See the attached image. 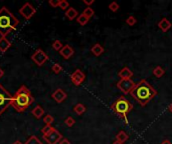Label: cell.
I'll use <instances>...</instances> for the list:
<instances>
[{
  "instance_id": "1",
  "label": "cell",
  "mask_w": 172,
  "mask_h": 144,
  "mask_svg": "<svg viewBox=\"0 0 172 144\" xmlns=\"http://www.w3.org/2000/svg\"><path fill=\"white\" fill-rule=\"evenodd\" d=\"M131 94L141 105L145 106L153 97L156 96L157 92L153 89V87L146 80H142L137 85H135Z\"/></svg>"
},
{
  "instance_id": "2",
  "label": "cell",
  "mask_w": 172,
  "mask_h": 144,
  "mask_svg": "<svg viewBox=\"0 0 172 144\" xmlns=\"http://www.w3.org/2000/svg\"><path fill=\"white\" fill-rule=\"evenodd\" d=\"M33 101H34V98L32 97L30 91L26 88V86L22 85L13 96L11 106L17 112H23L33 103Z\"/></svg>"
},
{
  "instance_id": "3",
  "label": "cell",
  "mask_w": 172,
  "mask_h": 144,
  "mask_svg": "<svg viewBox=\"0 0 172 144\" xmlns=\"http://www.w3.org/2000/svg\"><path fill=\"white\" fill-rule=\"evenodd\" d=\"M19 24L17 19L6 7L0 9V34L2 37H5L12 30H15Z\"/></svg>"
},
{
  "instance_id": "4",
  "label": "cell",
  "mask_w": 172,
  "mask_h": 144,
  "mask_svg": "<svg viewBox=\"0 0 172 144\" xmlns=\"http://www.w3.org/2000/svg\"><path fill=\"white\" fill-rule=\"evenodd\" d=\"M132 108L133 107L131 103L127 99H125L124 97H119L113 104V110L115 111V113L120 115L127 124H128V114L132 110Z\"/></svg>"
},
{
  "instance_id": "5",
  "label": "cell",
  "mask_w": 172,
  "mask_h": 144,
  "mask_svg": "<svg viewBox=\"0 0 172 144\" xmlns=\"http://www.w3.org/2000/svg\"><path fill=\"white\" fill-rule=\"evenodd\" d=\"M13 96L0 84V115L12 103Z\"/></svg>"
},
{
  "instance_id": "6",
  "label": "cell",
  "mask_w": 172,
  "mask_h": 144,
  "mask_svg": "<svg viewBox=\"0 0 172 144\" xmlns=\"http://www.w3.org/2000/svg\"><path fill=\"white\" fill-rule=\"evenodd\" d=\"M43 138L47 144H57L63 139V136L55 128H53V129L51 132H48L47 134L43 135Z\"/></svg>"
},
{
  "instance_id": "7",
  "label": "cell",
  "mask_w": 172,
  "mask_h": 144,
  "mask_svg": "<svg viewBox=\"0 0 172 144\" xmlns=\"http://www.w3.org/2000/svg\"><path fill=\"white\" fill-rule=\"evenodd\" d=\"M31 59L36 65L43 66V64L48 60V56L47 55V53H45L43 50H41V49H36L35 52H34L31 56Z\"/></svg>"
},
{
  "instance_id": "8",
  "label": "cell",
  "mask_w": 172,
  "mask_h": 144,
  "mask_svg": "<svg viewBox=\"0 0 172 144\" xmlns=\"http://www.w3.org/2000/svg\"><path fill=\"white\" fill-rule=\"evenodd\" d=\"M117 87L123 93L128 94L131 93L132 90L135 87V83L132 81V79H121V80L117 83Z\"/></svg>"
},
{
  "instance_id": "9",
  "label": "cell",
  "mask_w": 172,
  "mask_h": 144,
  "mask_svg": "<svg viewBox=\"0 0 172 144\" xmlns=\"http://www.w3.org/2000/svg\"><path fill=\"white\" fill-rule=\"evenodd\" d=\"M19 13L23 16L25 19H30L34 14L36 13V9L30 4V3L26 2L25 4L19 9Z\"/></svg>"
},
{
  "instance_id": "10",
  "label": "cell",
  "mask_w": 172,
  "mask_h": 144,
  "mask_svg": "<svg viewBox=\"0 0 172 144\" xmlns=\"http://www.w3.org/2000/svg\"><path fill=\"white\" fill-rule=\"evenodd\" d=\"M85 79H86V75L81 69H76L71 75V80L76 86L81 85L85 81Z\"/></svg>"
},
{
  "instance_id": "11",
  "label": "cell",
  "mask_w": 172,
  "mask_h": 144,
  "mask_svg": "<svg viewBox=\"0 0 172 144\" xmlns=\"http://www.w3.org/2000/svg\"><path fill=\"white\" fill-rule=\"evenodd\" d=\"M52 98L53 100H55V102H57V103H62V102H63L64 100L67 99V93L63 91V89H56L55 92L52 93Z\"/></svg>"
},
{
  "instance_id": "12",
  "label": "cell",
  "mask_w": 172,
  "mask_h": 144,
  "mask_svg": "<svg viewBox=\"0 0 172 144\" xmlns=\"http://www.w3.org/2000/svg\"><path fill=\"white\" fill-rule=\"evenodd\" d=\"M59 53L64 59H70L72 56L74 55L75 51H74V49H72V46L67 44V45H64V46H63V48L59 50Z\"/></svg>"
},
{
  "instance_id": "13",
  "label": "cell",
  "mask_w": 172,
  "mask_h": 144,
  "mask_svg": "<svg viewBox=\"0 0 172 144\" xmlns=\"http://www.w3.org/2000/svg\"><path fill=\"white\" fill-rule=\"evenodd\" d=\"M11 46V42L6 38V37H1L0 38V52H6Z\"/></svg>"
},
{
  "instance_id": "14",
  "label": "cell",
  "mask_w": 172,
  "mask_h": 144,
  "mask_svg": "<svg viewBox=\"0 0 172 144\" xmlns=\"http://www.w3.org/2000/svg\"><path fill=\"white\" fill-rule=\"evenodd\" d=\"M158 26H159V28L162 30L163 32H166L168 31L170 28H171V22L167 19V18H163V19H161L159 21V23H158Z\"/></svg>"
},
{
  "instance_id": "15",
  "label": "cell",
  "mask_w": 172,
  "mask_h": 144,
  "mask_svg": "<svg viewBox=\"0 0 172 144\" xmlns=\"http://www.w3.org/2000/svg\"><path fill=\"white\" fill-rule=\"evenodd\" d=\"M31 114L35 117L36 119H40L41 117H43L44 115V110H43V108L41 107L40 105H36L35 107H34L32 109V111H31Z\"/></svg>"
},
{
  "instance_id": "16",
  "label": "cell",
  "mask_w": 172,
  "mask_h": 144,
  "mask_svg": "<svg viewBox=\"0 0 172 144\" xmlns=\"http://www.w3.org/2000/svg\"><path fill=\"white\" fill-rule=\"evenodd\" d=\"M119 76L121 77V79H131V77L133 76V72L128 67H124L123 69L120 70Z\"/></svg>"
},
{
  "instance_id": "17",
  "label": "cell",
  "mask_w": 172,
  "mask_h": 144,
  "mask_svg": "<svg viewBox=\"0 0 172 144\" xmlns=\"http://www.w3.org/2000/svg\"><path fill=\"white\" fill-rule=\"evenodd\" d=\"M91 51H92V53H93L95 56H100L101 54H103V53H104L105 49H104V47H103L101 44L96 43L94 46L92 47Z\"/></svg>"
},
{
  "instance_id": "18",
  "label": "cell",
  "mask_w": 172,
  "mask_h": 144,
  "mask_svg": "<svg viewBox=\"0 0 172 144\" xmlns=\"http://www.w3.org/2000/svg\"><path fill=\"white\" fill-rule=\"evenodd\" d=\"M66 16H67V18L68 20H74L76 17L78 18L79 13H78V11L74 8V7H70V8L66 11Z\"/></svg>"
},
{
  "instance_id": "19",
  "label": "cell",
  "mask_w": 172,
  "mask_h": 144,
  "mask_svg": "<svg viewBox=\"0 0 172 144\" xmlns=\"http://www.w3.org/2000/svg\"><path fill=\"white\" fill-rule=\"evenodd\" d=\"M128 138H129V136H128V134L126 133L125 131H120L119 133L117 134V136H116V141H118V142H120V143H124L125 141H127L128 140Z\"/></svg>"
},
{
  "instance_id": "20",
  "label": "cell",
  "mask_w": 172,
  "mask_h": 144,
  "mask_svg": "<svg viewBox=\"0 0 172 144\" xmlns=\"http://www.w3.org/2000/svg\"><path fill=\"white\" fill-rule=\"evenodd\" d=\"M74 111L78 115H82L86 112V106L82 104V103H78L75 107H74Z\"/></svg>"
},
{
  "instance_id": "21",
  "label": "cell",
  "mask_w": 172,
  "mask_h": 144,
  "mask_svg": "<svg viewBox=\"0 0 172 144\" xmlns=\"http://www.w3.org/2000/svg\"><path fill=\"white\" fill-rule=\"evenodd\" d=\"M89 18L88 17H86L85 15H83V14H80L79 16H78V18H76V21H78V23L80 24V25H82V26H85L88 22H89Z\"/></svg>"
},
{
  "instance_id": "22",
  "label": "cell",
  "mask_w": 172,
  "mask_h": 144,
  "mask_svg": "<svg viewBox=\"0 0 172 144\" xmlns=\"http://www.w3.org/2000/svg\"><path fill=\"white\" fill-rule=\"evenodd\" d=\"M164 73H165V71H164L163 68L160 67V66H157L156 68H154V69H153V74H154V76L158 77V78L162 77L163 75H164Z\"/></svg>"
},
{
  "instance_id": "23",
  "label": "cell",
  "mask_w": 172,
  "mask_h": 144,
  "mask_svg": "<svg viewBox=\"0 0 172 144\" xmlns=\"http://www.w3.org/2000/svg\"><path fill=\"white\" fill-rule=\"evenodd\" d=\"M24 144H43V142H41L40 140L36 137V136L32 135V136H30L27 140H26Z\"/></svg>"
},
{
  "instance_id": "24",
  "label": "cell",
  "mask_w": 172,
  "mask_h": 144,
  "mask_svg": "<svg viewBox=\"0 0 172 144\" xmlns=\"http://www.w3.org/2000/svg\"><path fill=\"white\" fill-rule=\"evenodd\" d=\"M83 15H85L86 17H88L90 19V18H92L94 16V14H95V11L91 8V7L89 6V7H87V8H85V10L83 11V13H82Z\"/></svg>"
},
{
  "instance_id": "25",
  "label": "cell",
  "mask_w": 172,
  "mask_h": 144,
  "mask_svg": "<svg viewBox=\"0 0 172 144\" xmlns=\"http://www.w3.org/2000/svg\"><path fill=\"white\" fill-rule=\"evenodd\" d=\"M59 7L62 10H68L70 8V4H68V2L67 0H59Z\"/></svg>"
},
{
  "instance_id": "26",
  "label": "cell",
  "mask_w": 172,
  "mask_h": 144,
  "mask_svg": "<svg viewBox=\"0 0 172 144\" xmlns=\"http://www.w3.org/2000/svg\"><path fill=\"white\" fill-rule=\"evenodd\" d=\"M64 123H66L67 126L68 127H72V126H74L75 123H76V120L72 118V116H68L66 118V120H64Z\"/></svg>"
},
{
  "instance_id": "27",
  "label": "cell",
  "mask_w": 172,
  "mask_h": 144,
  "mask_svg": "<svg viewBox=\"0 0 172 144\" xmlns=\"http://www.w3.org/2000/svg\"><path fill=\"white\" fill-rule=\"evenodd\" d=\"M51 70H52V72H55V74H59V73H60V72H62L63 67L60 66L59 63H55V64H53V65H52Z\"/></svg>"
},
{
  "instance_id": "28",
  "label": "cell",
  "mask_w": 172,
  "mask_h": 144,
  "mask_svg": "<svg viewBox=\"0 0 172 144\" xmlns=\"http://www.w3.org/2000/svg\"><path fill=\"white\" fill-rule=\"evenodd\" d=\"M53 120H55V119H53V117L51 115H49V114L45 115L43 117V121H44L45 125H51L52 122H53Z\"/></svg>"
},
{
  "instance_id": "29",
  "label": "cell",
  "mask_w": 172,
  "mask_h": 144,
  "mask_svg": "<svg viewBox=\"0 0 172 144\" xmlns=\"http://www.w3.org/2000/svg\"><path fill=\"white\" fill-rule=\"evenodd\" d=\"M52 48L55 49V50H57V51H59L60 49L63 48V43L60 42L59 40H55V42L52 43Z\"/></svg>"
},
{
  "instance_id": "30",
  "label": "cell",
  "mask_w": 172,
  "mask_h": 144,
  "mask_svg": "<svg viewBox=\"0 0 172 144\" xmlns=\"http://www.w3.org/2000/svg\"><path fill=\"white\" fill-rule=\"evenodd\" d=\"M136 18L134 17V16H129L127 19H126V23H127L129 26H133V25H135L136 24Z\"/></svg>"
},
{
  "instance_id": "31",
  "label": "cell",
  "mask_w": 172,
  "mask_h": 144,
  "mask_svg": "<svg viewBox=\"0 0 172 144\" xmlns=\"http://www.w3.org/2000/svg\"><path fill=\"white\" fill-rule=\"evenodd\" d=\"M52 129H53V127L51 125H45L43 129H41V133H43V135H45V134H47L48 132H51Z\"/></svg>"
},
{
  "instance_id": "32",
  "label": "cell",
  "mask_w": 172,
  "mask_h": 144,
  "mask_svg": "<svg viewBox=\"0 0 172 144\" xmlns=\"http://www.w3.org/2000/svg\"><path fill=\"white\" fill-rule=\"evenodd\" d=\"M109 8H110L111 11H113V12H116V11H118V9H119V4L114 1L112 3H110Z\"/></svg>"
},
{
  "instance_id": "33",
  "label": "cell",
  "mask_w": 172,
  "mask_h": 144,
  "mask_svg": "<svg viewBox=\"0 0 172 144\" xmlns=\"http://www.w3.org/2000/svg\"><path fill=\"white\" fill-rule=\"evenodd\" d=\"M49 5L53 8H55V7H59V0H49Z\"/></svg>"
},
{
  "instance_id": "34",
  "label": "cell",
  "mask_w": 172,
  "mask_h": 144,
  "mask_svg": "<svg viewBox=\"0 0 172 144\" xmlns=\"http://www.w3.org/2000/svg\"><path fill=\"white\" fill-rule=\"evenodd\" d=\"M59 144H71V142H70V140H68L67 138H63L60 140Z\"/></svg>"
},
{
  "instance_id": "35",
  "label": "cell",
  "mask_w": 172,
  "mask_h": 144,
  "mask_svg": "<svg viewBox=\"0 0 172 144\" xmlns=\"http://www.w3.org/2000/svg\"><path fill=\"white\" fill-rule=\"evenodd\" d=\"M84 3H85L86 5H88V7H89V5H92L94 3V0H84Z\"/></svg>"
},
{
  "instance_id": "36",
  "label": "cell",
  "mask_w": 172,
  "mask_h": 144,
  "mask_svg": "<svg viewBox=\"0 0 172 144\" xmlns=\"http://www.w3.org/2000/svg\"><path fill=\"white\" fill-rule=\"evenodd\" d=\"M3 75H4V71H3V69L1 67H0V79H1L3 77Z\"/></svg>"
},
{
  "instance_id": "37",
  "label": "cell",
  "mask_w": 172,
  "mask_h": 144,
  "mask_svg": "<svg viewBox=\"0 0 172 144\" xmlns=\"http://www.w3.org/2000/svg\"><path fill=\"white\" fill-rule=\"evenodd\" d=\"M161 144H172V143L169 141V140H167V139H166V140H164V141H162Z\"/></svg>"
},
{
  "instance_id": "38",
  "label": "cell",
  "mask_w": 172,
  "mask_h": 144,
  "mask_svg": "<svg viewBox=\"0 0 172 144\" xmlns=\"http://www.w3.org/2000/svg\"><path fill=\"white\" fill-rule=\"evenodd\" d=\"M168 110H169V111L172 113V103H170L169 106H168Z\"/></svg>"
},
{
  "instance_id": "39",
  "label": "cell",
  "mask_w": 172,
  "mask_h": 144,
  "mask_svg": "<svg viewBox=\"0 0 172 144\" xmlns=\"http://www.w3.org/2000/svg\"><path fill=\"white\" fill-rule=\"evenodd\" d=\"M13 144H23L21 141H19V140H16V141H14Z\"/></svg>"
},
{
  "instance_id": "40",
  "label": "cell",
  "mask_w": 172,
  "mask_h": 144,
  "mask_svg": "<svg viewBox=\"0 0 172 144\" xmlns=\"http://www.w3.org/2000/svg\"><path fill=\"white\" fill-rule=\"evenodd\" d=\"M112 144H123V143H120V142H118V141H115V142H113Z\"/></svg>"
}]
</instances>
